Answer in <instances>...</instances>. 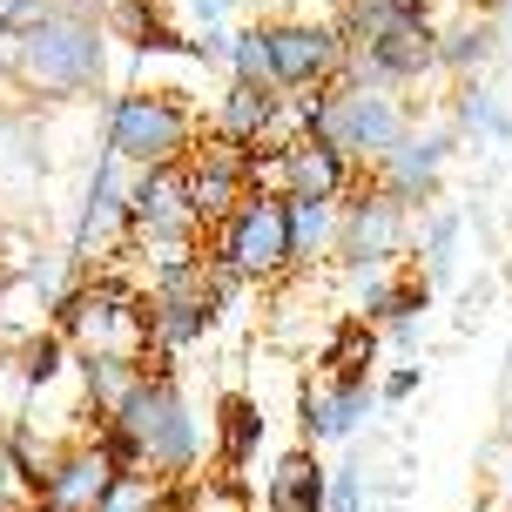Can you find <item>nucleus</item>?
<instances>
[{
    "label": "nucleus",
    "mask_w": 512,
    "mask_h": 512,
    "mask_svg": "<svg viewBox=\"0 0 512 512\" xmlns=\"http://www.w3.org/2000/svg\"><path fill=\"white\" fill-rule=\"evenodd\" d=\"M95 438L108 445V459L122 472H155L169 486H182L203 459V418H196V405H189V391L169 364H149L135 378V391L95 425Z\"/></svg>",
    "instance_id": "nucleus-1"
},
{
    "label": "nucleus",
    "mask_w": 512,
    "mask_h": 512,
    "mask_svg": "<svg viewBox=\"0 0 512 512\" xmlns=\"http://www.w3.org/2000/svg\"><path fill=\"white\" fill-rule=\"evenodd\" d=\"M108 54L115 34L102 21L48 0L21 34L0 41V75L34 102H88L95 88H108Z\"/></svg>",
    "instance_id": "nucleus-2"
},
{
    "label": "nucleus",
    "mask_w": 512,
    "mask_h": 512,
    "mask_svg": "<svg viewBox=\"0 0 512 512\" xmlns=\"http://www.w3.org/2000/svg\"><path fill=\"white\" fill-rule=\"evenodd\" d=\"M48 331H61V344L75 351V358H95V351H108V358H149V310H142V290L115 270V263H102L95 277H81L61 304L48 310Z\"/></svg>",
    "instance_id": "nucleus-3"
},
{
    "label": "nucleus",
    "mask_w": 512,
    "mask_h": 512,
    "mask_svg": "<svg viewBox=\"0 0 512 512\" xmlns=\"http://www.w3.org/2000/svg\"><path fill=\"white\" fill-rule=\"evenodd\" d=\"M203 115L176 88H115L102 108V149L122 155L128 169H169L196 149Z\"/></svg>",
    "instance_id": "nucleus-4"
},
{
    "label": "nucleus",
    "mask_w": 512,
    "mask_h": 512,
    "mask_svg": "<svg viewBox=\"0 0 512 512\" xmlns=\"http://www.w3.org/2000/svg\"><path fill=\"white\" fill-rule=\"evenodd\" d=\"M203 263L243 277L250 290H277L283 277H297L290 203H283V196H243L236 216H223L216 230H203Z\"/></svg>",
    "instance_id": "nucleus-5"
},
{
    "label": "nucleus",
    "mask_w": 512,
    "mask_h": 512,
    "mask_svg": "<svg viewBox=\"0 0 512 512\" xmlns=\"http://www.w3.org/2000/svg\"><path fill=\"white\" fill-rule=\"evenodd\" d=\"M418 122V108L398 88H358V81H331L324 88V142H331L351 169H378L398 149V135Z\"/></svg>",
    "instance_id": "nucleus-6"
},
{
    "label": "nucleus",
    "mask_w": 512,
    "mask_h": 512,
    "mask_svg": "<svg viewBox=\"0 0 512 512\" xmlns=\"http://www.w3.org/2000/svg\"><path fill=\"white\" fill-rule=\"evenodd\" d=\"M142 310H149V358L155 364H176L182 351H196L216 317H223V290H216V270L209 263H182V270H162L142 290Z\"/></svg>",
    "instance_id": "nucleus-7"
},
{
    "label": "nucleus",
    "mask_w": 512,
    "mask_h": 512,
    "mask_svg": "<svg viewBox=\"0 0 512 512\" xmlns=\"http://www.w3.org/2000/svg\"><path fill=\"white\" fill-rule=\"evenodd\" d=\"M411 216L398 196H384L371 176H358V189L337 203V270H371V263H405L411 256Z\"/></svg>",
    "instance_id": "nucleus-8"
},
{
    "label": "nucleus",
    "mask_w": 512,
    "mask_h": 512,
    "mask_svg": "<svg viewBox=\"0 0 512 512\" xmlns=\"http://www.w3.org/2000/svg\"><path fill=\"white\" fill-rule=\"evenodd\" d=\"M128 169L122 155L95 149L88 162V189H81V209H75V230H68V263L75 270H102L128 250Z\"/></svg>",
    "instance_id": "nucleus-9"
},
{
    "label": "nucleus",
    "mask_w": 512,
    "mask_h": 512,
    "mask_svg": "<svg viewBox=\"0 0 512 512\" xmlns=\"http://www.w3.org/2000/svg\"><path fill=\"white\" fill-rule=\"evenodd\" d=\"M452 155H459V128L452 122H411L405 135H398V149L384 155L378 169H364V176L378 182L384 196H398L411 216H425V209L438 203V189H445Z\"/></svg>",
    "instance_id": "nucleus-10"
},
{
    "label": "nucleus",
    "mask_w": 512,
    "mask_h": 512,
    "mask_svg": "<svg viewBox=\"0 0 512 512\" xmlns=\"http://www.w3.org/2000/svg\"><path fill=\"white\" fill-rule=\"evenodd\" d=\"M263 34H270V81L283 95L290 88H331L344 75V34H337V21L277 14V21H263Z\"/></svg>",
    "instance_id": "nucleus-11"
},
{
    "label": "nucleus",
    "mask_w": 512,
    "mask_h": 512,
    "mask_svg": "<svg viewBox=\"0 0 512 512\" xmlns=\"http://www.w3.org/2000/svg\"><path fill=\"white\" fill-rule=\"evenodd\" d=\"M378 378L358 371H317L297 391V418H304V445H351V438L378 418Z\"/></svg>",
    "instance_id": "nucleus-12"
},
{
    "label": "nucleus",
    "mask_w": 512,
    "mask_h": 512,
    "mask_svg": "<svg viewBox=\"0 0 512 512\" xmlns=\"http://www.w3.org/2000/svg\"><path fill=\"white\" fill-rule=\"evenodd\" d=\"M182 176H189L196 230H216L250 196V149L243 142H223V135H196V149L182 155Z\"/></svg>",
    "instance_id": "nucleus-13"
},
{
    "label": "nucleus",
    "mask_w": 512,
    "mask_h": 512,
    "mask_svg": "<svg viewBox=\"0 0 512 512\" xmlns=\"http://www.w3.org/2000/svg\"><path fill=\"white\" fill-rule=\"evenodd\" d=\"M115 479H122V465L108 459V445L95 432H81V438H68V445H54L48 479H41L34 499H41L48 512H95Z\"/></svg>",
    "instance_id": "nucleus-14"
},
{
    "label": "nucleus",
    "mask_w": 512,
    "mask_h": 512,
    "mask_svg": "<svg viewBox=\"0 0 512 512\" xmlns=\"http://www.w3.org/2000/svg\"><path fill=\"white\" fill-rule=\"evenodd\" d=\"M149 236H203L196 230V209H189L182 162L128 176V243H149Z\"/></svg>",
    "instance_id": "nucleus-15"
},
{
    "label": "nucleus",
    "mask_w": 512,
    "mask_h": 512,
    "mask_svg": "<svg viewBox=\"0 0 512 512\" xmlns=\"http://www.w3.org/2000/svg\"><path fill=\"white\" fill-rule=\"evenodd\" d=\"M277 102H283V88H263V81H223V95L209 102L203 135H223V142L263 149L270 128H277Z\"/></svg>",
    "instance_id": "nucleus-16"
},
{
    "label": "nucleus",
    "mask_w": 512,
    "mask_h": 512,
    "mask_svg": "<svg viewBox=\"0 0 512 512\" xmlns=\"http://www.w3.org/2000/svg\"><path fill=\"white\" fill-rule=\"evenodd\" d=\"M283 169H290V196H304V203H344V196L358 189V176H364V169H351L324 135L283 142Z\"/></svg>",
    "instance_id": "nucleus-17"
},
{
    "label": "nucleus",
    "mask_w": 512,
    "mask_h": 512,
    "mask_svg": "<svg viewBox=\"0 0 512 512\" xmlns=\"http://www.w3.org/2000/svg\"><path fill=\"white\" fill-rule=\"evenodd\" d=\"M499 54H506V41H499L492 14L438 21V75H452V81H492Z\"/></svg>",
    "instance_id": "nucleus-18"
},
{
    "label": "nucleus",
    "mask_w": 512,
    "mask_h": 512,
    "mask_svg": "<svg viewBox=\"0 0 512 512\" xmlns=\"http://www.w3.org/2000/svg\"><path fill=\"white\" fill-rule=\"evenodd\" d=\"M324 506H331V465L317 459V445H290L263 479V512H324Z\"/></svg>",
    "instance_id": "nucleus-19"
},
{
    "label": "nucleus",
    "mask_w": 512,
    "mask_h": 512,
    "mask_svg": "<svg viewBox=\"0 0 512 512\" xmlns=\"http://www.w3.org/2000/svg\"><path fill=\"white\" fill-rule=\"evenodd\" d=\"M445 122L459 128V142H492V149H512V108L492 81H452V115Z\"/></svg>",
    "instance_id": "nucleus-20"
},
{
    "label": "nucleus",
    "mask_w": 512,
    "mask_h": 512,
    "mask_svg": "<svg viewBox=\"0 0 512 512\" xmlns=\"http://www.w3.org/2000/svg\"><path fill=\"white\" fill-rule=\"evenodd\" d=\"M459 236H465V209H425L418 216V230H411V270L432 283V290H445V283L459 277Z\"/></svg>",
    "instance_id": "nucleus-21"
},
{
    "label": "nucleus",
    "mask_w": 512,
    "mask_h": 512,
    "mask_svg": "<svg viewBox=\"0 0 512 512\" xmlns=\"http://www.w3.org/2000/svg\"><path fill=\"white\" fill-rule=\"evenodd\" d=\"M290 250H297V270L337 263V203H304V196H290Z\"/></svg>",
    "instance_id": "nucleus-22"
},
{
    "label": "nucleus",
    "mask_w": 512,
    "mask_h": 512,
    "mask_svg": "<svg viewBox=\"0 0 512 512\" xmlns=\"http://www.w3.org/2000/svg\"><path fill=\"white\" fill-rule=\"evenodd\" d=\"M75 371H81V398H88L95 425H102L108 411H115L128 391H135V378H142L149 364H142V358H108V351H95V358H75Z\"/></svg>",
    "instance_id": "nucleus-23"
},
{
    "label": "nucleus",
    "mask_w": 512,
    "mask_h": 512,
    "mask_svg": "<svg viewBox=\"0 0 512 512\" xmlns=\"http://www.w3.org/2000/svg\"><path fill=\"white\" fill-rule=\"evenodd\" d=\"M256 445H263V411H256V398L230 391V398L216 405V459L223 465H250Z\"/></svg>",
    "instance_id": "nucleus-24"
},
{
    "label": "nucleus",
    "mask_w": 512,
    "mask_h": 512,
    "mask_svg": "<svg viewBox=\"0 0 512 512\" xmlns=\"http://www.w3.org/2000/svg\"><path fill=\"white\" fill-rule=\"evenodd\" d=\"M223 75H230V81H263V88H277V81H270V34H263V21L230 27V41H223Z\"/></svg>",
    "instance_id": "nucleus-25"
},
{
    "label": "nucleus",
    "mask_w": 512,
    "mask_h": 512,
    "mask_svg": "<svg viewBox=\"0 0 512 512\" xmlns=\"http://www.w3.org/2000/svg\"><path fill=\"white\" fill-rule=\"evenodd\" d=\"M61 364H75V351L61 344V331H34L21 344V391H41V384L61 378Z\"/></svg>",
    "instance_id": "nucleus-26"
},
{
    "label": "nucleus",
    "mask_w": 512,
    "mask_h": 512,
    "mask_svg": "<svg viewBox=\"0 0 512 512\" xmlns=\"http://www.w3.org/2000/svg\"><path fill=\"white\" fill-rule=\"evenodd\" d=\"M324 512H378V492H371V465L344 459L331 465V506Z\"/></svg>",
    "instance_id": "nucleus-27"
},
{
    "label": "nucleus",
    "mask_w": 512,
    "mask_h": 512,
    "mask_svg": "<svg viewBox=\"0 0 512 512\" xmlns=\"http://www.w3.org/2000/svg\"><path fill=\"white\" fill-rule=\"evenodd\" d=\"M182 21H189V34H209V27H236V0H182Z\"/></svg>",
    "instance_id": "nucleus-28"
},
{
    "label": "nucleus",
    "mask_w": 512,
    "mask_h": 512,
    "mask_svg": "<svg viewBox=\"0 0 512 512\" xmlns=\"http://www.w3.org/2000/svg\"><path fill=\"white\" fill-rule=\"evenodd\" d=\"M418 384H425V371H418V364H391V371H384L378 378V405H405V398H418Z\"/></svg>",
    "instance_id": "nucleus-29"
},
{
    "label": "nucleus",
    "mask_w": 512,
    "mask_h": 512,
    "mask_svg": "<svg viewBox=\"0 0 512 512\" xmlns=\"http://www.w3.org/2000/svg\"><path fill=\"white\" fill-rule=\"evenodd\" d=\"M384 344H391L398 358H418V344H425V317H391V324H384Z\"/></svg>",
    "instance_id": "nucleus-30"
},
{
    "label": "nucleus",
    "mask_w": 512,
    "mask_h": 512,
    "mask_svg": "<svg viewBox=\"0 0 512 512\" xmlns=\"http://www.w3.org/2000/svg\"><path fill=\"white\" fill-rule=\"evenodd\" d=\"M41 7H48V0H0V41H7V34H21Z\"/></svg>",
    "instance_id": "nucleus-31"
},
{
    "label": "nucleus",
    "mask_w": 512,
    "mask_h": 512,
    "mask_svg": "<svg viewBox=\"0 0 512 512\" xmlns=\"http://www.w3.org/2000/svg\"><path fill=\"white\" fill-rule=\"evenodd\" d=\"M486 14H492V27H499V41L512 48V0H486Z\"/></svg>",
    "instance_id": "nucleus-32"
},
{
    "label": "nucleus",
    "mask_w": 512,
    "mask_h": 512,
    "mask_svg": "<svg viewBox=\"0 0 512 512\" xmlns=\"http://www.w3.org/2000/svg\"><path fill=\"white\" fill-rule=\"evenodd\" d=\"M378 7H391V14H432V0H378Z\"/></svg>",
    "instance_id": "nucleus-33"
},
{
    "label": "nucleus",
    "mask_w": 512,
    "mask_h": 512,
    "mask_svg": "<svg viewBox=\"0 0 512 512\" xmlns=\"http://www.w3.org/2000/svg\"><path fill=\"white\" fill-rule=\"evenodd\" d=\"M14 512H48V506H41V499H21V506H14Z\"/></svg>",
    "instance_id": "nucleus-34"
},
{
    "label": "nucleus",
    "mask_w": 512,
    "mask_h": 512,
    "mask_svg": "<svg viewBox=\"0 0 512 512\" xmlns=\"http://www.w3.org/2000/svg\"><path fill=\"white\" fill-rule=\"evenodd\" d=\"M0 512H14V499H7V492H0Z\"/></svg>",
    "instance_id": "nucleus-35"
},
{
    "label": "nucleus",
    "mask_w": 512,
    "mask_h": 512,
    "mask_svg": "<svg viewBox=\"0 0 512 512\" xmlns=\"http://www.w3.org/2000/svg\"><path fill=\"white\" fill-rule=\"evenodd\" d=\"M506 512H512V479H506Z\"/></svg>",
    "instance_id": "nucleus-36"
}]
</instances>
